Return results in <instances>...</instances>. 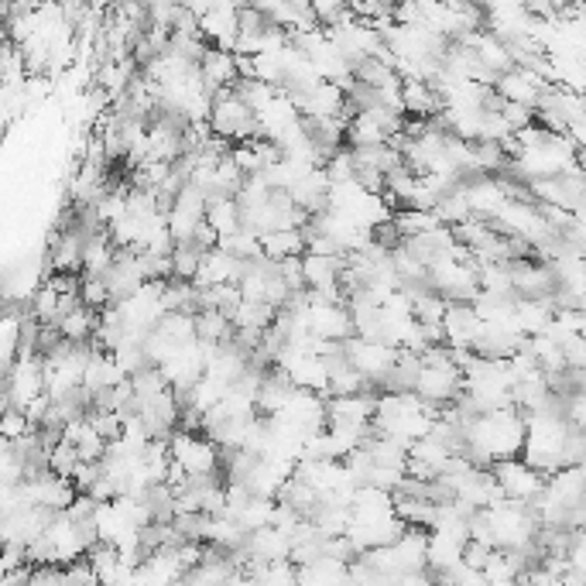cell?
I'll use <instances>...</instances> for the list:
<instances>
[{"label": "cell", "instance_id": "cell-1", "mask_svg": "<svg viewBox=\"0 0 586 586\" xmlns=\"http://www.w3.org/2000/svg\"><path fill=\"white\" fill-rule=\"evenodd\" d=\"M528 419L518 408H501V412L477 415L467 425V456L473 467L491 470L501 460H515L525 449Z\"/></svg>", "mask_w": 586, "mask_h": 586}, {"label": "cell", "instance_id": "cell-2", "mask_svg": "<svg viewBox=\"0 0 586 586\" xmlns=\"http://www.w3.org/2000/svg\"><path fill=\"white\" fill-rule=\"evenodd\" d=\"M569 436H573V425L566 422V401L552 405L549 412L528 415V436L521 460L539 470L542 477H556L559 470H566Z\"/></svg>", "mask_w": 586, "mask_h": 586}, {"label": "cell", "instance_id": "cell-3", "mask_svg": "<svg viewBox=\"0 0 586 586\" xmlns=\"http://www.w3.org/2000/svg\"><path fill=\"white\" fill-rule=\"evenodd\" d=\"M210 127H213L216 138L234 141V144H244V141L261 138L258 114H254V110L247 107L244 100H240L237 90H220V93L213 96V117H210Z\"/></svg>", "mask_w": 586, "mask_h": 586}, {"label": "cell", "instance_id": "cell-4", "mask_svg": "<svg viewBox=\"0 0 586 586\" xmlns=\"http://www.w3.org/2000/svg\"><path fill=\"white\" fill-rule=\"evenodd\" d=\"M172 460L189 473L192 480H216L220 477L223 449L206 432H175L172 436Z\"/></svg>", "mask_w": 586, "mask_h": 586}, {"label": "cell", "instance_id": "cell-5", "mask_svg": "<svg viewBox=\"0 0 586 586\" xmlns=\"http://www.w3.org/2000/svg\"><path fill=\"white\" fill-rule=\"evenodd\" d=\"M491 473H494L497 487L504 491V497L515 504H525V508H532V504L545 494V487H549V477H542L535 467H528L521 456L494 463Z\"/></svg>", "mask_w": 586, "mask_h": 586}, {"label": "cell", "instance_id": "cell-6", "mask_svg": "<svg viewBox=\"0 0 586 586\" xmlns=\"http://www.w3.org/2000/svg\"><path fill=\"white\" fill-rule=\"evenodd\" d=\"M398 353H401V350L388 347V343L360 340V336H353V340L343 343V357L350 360L353 371L364 374V381H367V384H377V388L384 384V377L395 371Z\"/></svg>", "mask_w": 586, "mask_h": 586}, {"label": "cell", "instance_id": "cell-7", "mask_svg": "<svg viewBox=\"0 0 586 586\" xmlns=\"http://www.w3.org/2000/svg\"><path fill=\"white\" fill-rule=\"evenodd\" d=\"M48 395L45 388V360L42 357H18V364L4 374V405L7 408H24L35 398Z\"/></svg>", "mask_w": 586, "mask_h": 586}, {"label": "cell", "instance_id": "cell-8", "mask_svg": "<svg viewBox=\"0 0 586 586\" xmlns=\"http://www.w3.org/2000/svg\"><path fill=\"white\" fill-rule=\"evenodd\" d=\"M497 96H501L504 103H521V107H532L539 110L542 100L549 96L552 83L545 76H539L535 69H521L515 66L511 72H504L501 79H497Z\"/></svg>", "mask_w": 586, "mask_h": 586}, {"label": "cell", "instance_id": "cell-9", "mask_svg": "<svg viewBox=\"0 0 586 586\" xmlns=\"http://www.w3.org/2000/svg\"><path fill=\"white\" fill-rule=\"evenodd\" d=\"M463 196H467V203H470V213L487 223H494L504 206L511 203L501 179H494V175H480V179L463 182Z\"/></svg>", "mask_w": 586, "mask_h": 586}, {"label": "cell", "instance_id": "cell-10", "mask_svg": "<svg viewBox=\"0 0 586 586\" xmlns=\"http://www.w3.org/2000/svg\"><path fill=\"white\" fill-rule=\"evenodd\" d=\"M206 45L223 48V52H237L240 42V7L237 4H213V11L199 21Z\"/></svg>", "mask_w": 586, "mask_h": 586}, {"label": "cell", "instance_id": "cell-11", "mask_svg": "<svg viewBox=\"0 0 586 586\" xmlns=\"http://www.w3.org/2000/svg\"><path fill=\"white\" fill-rule=\"evenodd\" d=\"M443 329H446V343L449 350H473V343H477L480 329H484V319L477 316V309L467 302H449V312L443 319Z\"/></svg>", "mask_w": 586, "mask_h": 586}, {"label": "cell", "instance_id": "cell-12", "mask_svg": "<svg viewBox=\"0 0 586 586\" xmlns=\"http://www.w3.org/2000/svg\"><path fill=\"white\" fill-rule=\"evenodd\" d=\"M199 76H203L206 90L213 96L220 90H237L240 83V66H237V52H223V48H210L199 62Z\"/></svg>", "mask_w": 586, "mask_h": 586}, {"label": "cell", "instance_id": "cell-13", "mask_svg": "<svg viewBox=\"0 0 586 586\" xmlns=\"http://www.w3.org/2000/svg\"><path fill=\"white\" fill-rule=\"evenodd\" d=\"M401 100H405V117L415 120H436L446 110L436 86L422 83V79H401Z\"/></svg>", "mask_w": 586, "mask_h": 586}, {"label": "cell", "instance_id": "cell-14", "mask_svg": "<svg viewBox=\"0 0 586 586\" xmlns=\"http://www.w3.org/2000/svg\"><path fill=\"white\" fill-rule=\"evenodd\" d=\"M247 552H251L254 563H288L292 559V535L278 532L275 525L261 528V532L247 535Z\"/></svg>", "mask_w": 586, "mask_h": 586}, {"label": "cell", "instance_id": "cell-15", "mask_svg": "<svg viewBox=\"0 0 586 586\" xmlns=\"http://www.w3.org/2000/svg\"><path fill=\"white\" fill-rule=\"evenodd\" d=\"M114 264H117V247H114V240H110L107 230H103V234L86 237V251H83V275L107 278Z\"/></svg>", "mask_w": 586, "mask_h": 586}, {"label": "cell", "instance_id": "cell-16", "mask_svg": "<svg viewBox=\"0 0 586 586\" xmlns=\"http://www.w3.org/2000/svg\"><path fill=\"white\" fill-rule=\"evenodd\" d=\"M206 223L220 237H230L237 230H244V213L234 196H210V210H206Z\"/></svg>", "mask_w": 586, "mask_h": 586}, {"label": "cell", "instance_id": "cell-17", "mask_svg": "<svg viewBox=\"0 0 586 586\" xmlns=\"http://www.w3.org/2000/svg\"><path fill=\"white\" fill-rule=\"evenodd\" d=\"M264 258L282 264L288 258H305V230H275V234L261 237Z\"/></svg>", "mask_w": 586, "mask_h": 586}, {"label": "cell", "instance_id": "cell-18", "mask_svg": "<svg viewBox=\"0 0 586 586\" xmlns=\"http://www.w3.org/2000/svg\"><path fill=\"white\" fill-rule=\"evenodd\" d=\"M196 336L203 343H213V347H227V343L237 340V329H234V319L223 316V312H213V309H203L196 316Z\"/></svg>", "mask_w": 586, "mask_h": 586}, {"label": "cell", "instance_id": "cell-19", "mask_svg": "<svg viewBox=\"0 0 586 586\" xmlns=\"http://www.w3.org/2000/svg\"><path fill=\"white\" fill-rule=\"evenodd\" d=\"M391 141V134L384 131L381 124L371 114H357L347 127V148L360 151V148H384Z\"/></svg>", "mask_w": 586, "mask_h": 586}, {"label": "cell", "instance_id": "cell-20", "mask_svg": "<svg viewBox=\"0 0 586 586\" xmlns=\"http://www.w3.org/2000/svg\"><path fill=\"white\" fill-rule=\"evenodd\" d=\"M275 511H278V501H271V497H251L247 508L240 511L234 521L247 535H254V532H261V528L275 525Z\"/></svg>", "mask_w": 586, "mask_h": 586}, {"label": "cell", "instance_id": "cell-21", "mask_svg": "<svg viewBox=\"0 0 586 586\" xmlns=\"http://www.w3.org/2000/svg\"><path fill=\"white\" fill-rule=\"evenodd\" d=\"M158 333L165 336L168 343L175 347H186V343H196V316L192 312H165L162 323H158Z\"/></svg>", "mask_w": 586, "mask_h": 586}, {"label": "cell", "instance_id": "cell-22", "mask_svg": "<svg viewBox=\"0 0 586 586\" xmlns=\"http://www.w3.org/2000/svg\"><path fill=\"white\" fill-rule=\"evenodd\" d=\"M398 227V234L405 237V240H412V237H422V234H429V230H439L443 223H439V216L436 213H429V210H398L395 213V220H391Z\"/></svg>", "mask_w": 586, "mask_h": 586}, {"label": "cell", "instance_id": "cell-23", "mask_svg": "<svg viewBox=\"0 0 586 586\" xmlns=\"http://www.w3.org/2000/svg\"><path fill=\"white\" fill-rule=\"evenodd\" d=\"M206 251H199L196 244H175L172 251V278L179 282H196L199 268H203Z\"/></svg>", "mask_w": 586, "mask_h": 586}, {"label": "cell", "instance_id": "cell-24", "mask_svg": "<svg viewBox=\"0 0 586 586\" xmlns=\"http://www.w3.org/2000/svg\"><path fill=\"white\" fill-rule=\"evenodd\" d=\"M79 449L72 446V443H66V439H62L59 446L52 449V456H48V470L55 473V477H66V480H72V473L79 470Z\"/></svg>", "mask_w": 586, "mask_h": 586}, {"label": "cell", "instance_id": "cell-25", "mask_svg": "<svg viewBox=\"0 0 586 586\" xmlns=\"http://www.w3.org/2000/svg\"><path fill=\"white\" fill-rule=\"evenodd\" d=\"M83 305H90V309L103 312L107 305H114V295H110V285L107 278H93V275H83Z\"/></svg>", "mask_w": 586, "mask_h": 586}, {"label": "cell", "instance_id": "cell-26", "mask_svg": "<svg viewBox=\"0 0 586 586\" xmlns=\"http://www.w3.org/2000/svg\"><path fill=\"white\" fill-rule=\"evenodd\" d=\"M35 432V425H31V419L24 412H18V408H7L4 419H0V436H4V443H18V439L31 436Z\"/></svg>", "mask_w": 586, "mask_h": 586}, {"label": "cell", "instance_id": "cell-27", "mask_svg": "<svg viewBox=\"0 0 586 586\" xmlns=\"http://www.w3.org/2000/svg\"><path fill=\"white\" fill-rule=\"evenodd\" d=\"M100 477H103V463H79V470L72 473V484H76L79 494H90Z\"/></svg>", "mask_w": 586, "mask_h": 586}, {"label": "cell", "instance_id": "cell-28", "mask_svg": "<svg viewBox=\"0 0 586 586\" xmlns=\"http://www.w3.org/2000/svg\"><path fill=\"white\" fill-rule=\"evenodd\" d=\"M566 422L573 425V429L586 432V395L566 398Z\"/></svg>", "mask_w": 586, "mask_h": 586}, {"label": "cell", "instance_id": "cell-29", "mask_svg": "<svg viewBox=\"0 0 586 586\" xmlns=\"http://www.w3.org/2000/svg\"><path fill=\"white\" fill-rule=\"evenodd\" d=\"M576 168H580V172L586 175V148L576 151Z\"/></svg>", "mask_w": 586, "mask_h": 586}]
</instances>
